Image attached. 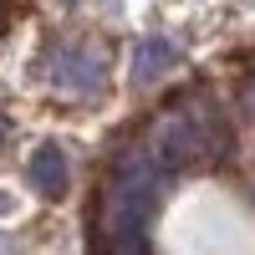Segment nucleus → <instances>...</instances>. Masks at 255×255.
<instances>
[{"label": "nucleus", "mask_w": 255, "mask_h": 255, "mask_svg": "<svg viewBox=\"0 0 255 255\" xmlns=\"http://www.w3.org/2000/svg\"><path fill=\"white\" fill-rule=\"evenodd\" d=\"M230 148V133L225 123L209 113V108H168L153 118L143 138V153L153 158L158 174H174V168H194L204 158H215Z\"/></svg>", "instance_id": "f257e3e1"}, {"label": "nucleus", "mask_w": 255, "mask_h": 255, "mask_svg": "<svg viewBox=\"0 0 255 255\" xmlns=\"http://www.w3.org/2000/svg\"><path fill=\"white\" fill-rule=\"evenodd\" d=\"M51 82H56V92H72V97L102 92V82H108L102 51H92V46H56V56H51Z\"/></svg>", "instance_id": "f03ea898"}, {"label": "nucleus", "mask_w": 255, "mask_h": 255, "mask_svg": "<svg viewBox=\"0 0 255 255\" xmlns=\"http://www.w3.org/2000/svg\"><path fill=\"white\" fill-rule=\"evenodd\" d=\"M26 179L36 194H46V199H61L67 194V184H72V163H67V148L61 143H41L31 163H26Z\"/></svg>", "instance_id": "7ed1b4c3"}, {"label": "nucleus", "mask_w": 255, "mask_h": 255, "mask_svg": "<svg viewBox=\"0 0 255 255\" xmlns=\"http://www.w3.org/2000/svg\"><path fill=\"white\" fill-rule=\"evenodd\" d=\"M174 67H179V46H174V41L143 36L138 46H133V82H138V87H153V82L168 77Z\"/></svg>", "instance_id": "20e7f679"}, {"label": "nucleus", "mask_w": 255, "mask_h": 255, "mask_svg": "<svg viewBox=\"0 0 255 255\" xmlns=\"http://www.w3.org/2000/svg\"><path fill=\"white\" fill-rule=\"evenodd\" d=\"M5 138H10V118L0 113V143H5Z\"/></svg>", "instance_id": "39448f33"}, {"label": "nucleus", "mask_w": 255, "mask_h": 255, "mask_svg": "<svg viewBox=\"0 0 255 255\" xmlns=\"http://www.w3.org/2000/svg\"><path fill=\"white\" fill-rule=\"evenodd\" d=\"M245 102H250V113H255V77H250V87H245Z\"/></svg>", "instance_id": "423d86ee"}, {"label": "nucleus", "mask_w": 255, "mask_h": 255, "mask_svg": "<svg viewBox=\"0 0 255 255\" xmlns=\"http://www.w3.org/2000/svg\"><path fill=\"white\" fill-rule=\"evenodd\" d=\"M0 215H10V194H5V189H0Z\"/></svg>", "instance_id": "0eeeda50"}, {"label": "nucleus", "mask_w": 255, "mask_h": 255, "mask_svg": "<svg viewBox=\"0 0 255 255\" xmlns=\"http://www.w3.org/2000/svg\"><path fill=\"white\" fill-rule=\"evenodd\" d=\"M0 255H15V245H10V240H5V235H0Z\"/></svg>", "instance_id": "6e6552de"}]
</instances>
